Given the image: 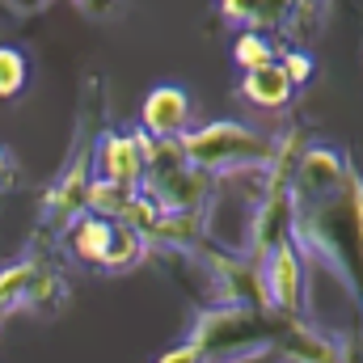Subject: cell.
Here are the masks:
<instances>
[{
	"label": "cell",
	"instance_id": "1",
	"mask_svg": "<svg viewBox=\"0 0 363 363\" xmlns=\"http://www.w3.org/2000/svg\"><path fill=\"white\" fill-rule=\"evenodd\" d=\"M110 127V114H106V77H85L81 85V101H77V131H72V144H68V157L60 165L55 182L47 186L43 203H38V220H34V237H30V250L26 258L43 262V250H51L68 224L77 216H85V190L93 182V148L101 140V131Z\"/></svg>",
	"mask_w": 363,
	"mask_h": 363
},
{
	"label": "cell",
	"instance_id": "2",
	"mask_svg": "<svg viewBox=\"0 0 363 363\" xmlns=\"http://www.w3.org/2000/svg\"><path fill=\"white\" fill-rule=\"evenodd\" d=\"M279 317H262L245 304H203L190 321L186 347L203 363H258L271 359Z\"/></svg>",
	"mask_w": 363,
	"mask_h": 363
},
{
	"label": "cell",
	"instance_id": "3",
	"mask_svg": "<svg viewBox=\"0 0 363 363\" xmlns=\"http://www.w3.org/2000/svg\"><path fill=\"white\" fill-rule=\"evenodd\" d=\"M182 157L207 174V178H228V174H250V169H267L274 152V135L271 131H258L250 123H237V118H216V123H203V127H190L178 140Z\"/></svg>",
	"mask_w": 363,
	"mask_h": 363
},
{
	"label": "cell",
	"instance_id": "4",
	"mask_svg": "<svg viewBox=\"0 0 363 363\" xmlns=\"http://www.w3.org/2000/svg\"><path fill=\"white\" fill-rule=\"evenodd\" d=\"M308 258L300 254L296 241H283L271 250L258 274H262V291H267V308L279 321H308Z\"/></svg>",
	"mask_w": 363,
	"mask_h": 363
},
{
	"label": "cell",
	"instance_id": "5",
	"mask_svg": "<svg viewBox=\"0 0 363 363\" xmlns=\"http://www.w3.org/2000/svg\"><path fill=\"white\" fill-rule=\"evenodd\" d=\"M347 169H351V157L342 148H334V144H308L300 152L296 169H291V182H287L296 207H313V203L330 199L342 186Z\"/></svg>",
	"mask_w": 363,
	"mask_h": 363
},
{
	"label": "cell",
	"instance_id": "6",
	"mask_svg": "<svg viewBox=\"0 0 363 363\" xmlns=\"http://www.w3.org/2000/svg\"><path fill=\"white\" fill-rule=\"evenodd\" d=\"M144 157H148V135L140 127H127V131L106 127L101 140H97V148H93V178L140 190V182H144Z\"/></svg>",
	"mask_w": 363,
	"mask_h": 363
},
{
	"label": "cell",
	"instance_id": "7",
	"mask_svg": "<svg viewBox=\"0 0 363 363\" xmlns=\"http://www.w3.org/2000/svg\"><path fill=\"white\" fill-rule=\"evenodd\" d=\"M274 363H342V334L317 330L308 321H279L271 342Z\"/></svg>",
	"mask_w": 363,
	"mask_h": 363
},
{
	"label": "cell",
	"instance_id": "8",
	"mask_svg": "<svg viewBox=\"0 0 363 363\" xmlns=\"http://www.w3.org/2000/svg\"><path fill=\"white\" fill-rule=\"evenodd\" d=\"M190 93L182 85H157L140 106V131L148 140H182L190 131Z\"/></svg>",
	"mask_w": 363,
	"mask_h": 363
},
{
	"label": "cell",
	"instance_id": "9",
	"mask_svg": "<svg viewBox=\"0 0 363 363\" xmlns=\"http://www.w3.org/2000/svg\"><path fill=\"white\" fill-rule=\"evenodd\" d=\"M203 237H207L203 211H161V220L144 241H148V254H190Z\"/></svg>",
	"mask_w": 363,
	"mask_h": 363
},
{
	"label": "cell",
	"instance_id": "10",
	"mask_svg": "<svg viewBox=\"0 0 363 363\" xmlns=\"http://www.w3.org/2000/svg\"><path fill=\"white\" fill-rule=\"evenodd\" d=\"M287 13H291V0H220V17L254 34H274V30L283 34Z\"/></svg>",
	"mask_w": 363,
	"mask_h": 363
},
{
	"label": "cell",
	"instance_id": "11",
	"mask_svg": "<svg viewBox=\"0 0 363 363\" xmlns=\"http://www.w3.org/2000/svg\"><path fill=\"white\" fill-rule=\"evenodd\" d=\"M237 93H241L250 106H258V110H287L291 97H296L291 81H287V72L279 68V60L267 64V68H258V72H245L241 85H237Z\"/></svg>",
	"mask_w": 363,
	"mask_h": 363
},
{
	"label": "cell",
	"instance_id": "12",
	"mask_svg": "<svg viewBox=\"0 0 363 363\" xmlns=\"http://www.w3.org/2000/svg\"><path fill=\"white\" fill-rule=\"evenodd\" d=\"M140 262H148V241H144L140 233H131L127 224L110 220V233H106L97 271L101 274H123V271H135Z\"/></svg>",
	"mask_w": 363,
	"mask_h": 363
},
{
	"label": "cell",
	"instance_id": "13",
	"mask_svg": "<svg viewBox=\"0 0 363 363\" xmlns=\"http://www.w3.org/2000/svg\"><path fill=\"white\" fill-rule=\"evenodd\" d=\"M64 304H68V279L55 271V267L38 262L34 274H30L26 296H21V308H30V313H38V317H55Z\"/></svg>",
	"mask_w": 363,
	"mask_h": 363
},
{
	"label": "cell",
	"instance_id": "14",
	"mask_svg": "<svg viewBox=\"0 0 363 363\" xmlns=\"http://www.w3.org/2000/svg\"><path fill=\"white\" fill-rule=\"evenodd\" d=\"M106 233H110V220H97V216H77L60 241L72 250V258H77V262H85V267H93V271H97V258H101Z\"/></svg>",
	"mask_w": 363,
	"mask_h": 363
},
{
	"label": "cell",
	"instance_id": "15",
	"mask_svg": "<svg viewBox=\"0 0 363 363\" xmlns=\"http://www.w3.org/2000/svg\"><path fill=\"white\" fill-rule=\"evenodd\" d=\"M131 186H114V182L93 178L89 190H85V216H97V220H118L131 203Z\"/></svg>",
	"mask_w": 363,
	"mask_h": 363
},
{
	"label": "cell",
	"instance_id": "16",
	"mask_svg": "<svg viewBox=\"0 0 363 363\" xmlns=\"http://www.w3.org/2000/svg\"><path fill=\"white\" fill-rule=\"evenodd\" d=\"M274 60H279V47L271 43V34L241 30V34L233 38V64H237L241 72H258V68H267Z\"/></svg>",
	"mask_w": 363,
	"mask_h": 363
},
{
	"label": "cell",
	"instance_id": "17",
	"mask_svg": "<svg viewBox=\"0 0 363 363\" xmlns=\"http://www.w3.org/2000/svg\"><path fill=\"white\" fill-rule=\"evenodd\" d=\"M30 85V55L13 43H0V101L21 97Z\"/></svg>",
	"mask_w": 363,
	"mask_h": 363
},
{
	"label": "cell",
	"instance_id": "18",
	"mask_svg": "<svg viewBox=\"0 0 363 363\" xmlns=\"http://www.w3.org/2000/svg\"><path fill=\"white\" fill-rule=\"evenodd\" d=\"M34 267H38L34 258H17V262H4V267H0V317L13 313V308H21V296H26V287H30Z\"/></svg>",
	"mask_w": 363,
	"mask_h": 363
},
{
	"label": "cell",
	"instance_id": "19",
	"mask_svg": "<svg viewBox=\"0 0 363 363\" xmlns=\"http://www.w3.org/2000/svg\"><path fill=\"white\" fill-rule=\"evenodd\" d=\"M157 220H161V203H157L152 194H144V190H135V194H131V203H127V211L118 216V224H127V228H131V233H140V237H148Z\"/></svg>",
	"mask_w": 363,
	"mask_h": 363
},
{
	"label": "cell",
	"instance_id": "20",
	"mask_svg": "<svg viewBox=\"0 0 363 363\" xmlns=\"http://www.w3.org/2000/svg\"><path fill=\"white\" fill-rule=\"evenodd\" d=\"M279 68L287 72L291 89H304V85L313 81V55H308L304 47H287V51L279 55Z\"/></svg>",
	"mask_w": 363,
	"mask_h": 363
},
{
	"label": "cell",
	"instance_id": "21",
	"mask_svg": "<svg viewBox=\"0 0 363 363\" xmlns=\"http://www.w3.org/2000/svg\"><path fill=\"white\" fill-rule=\"evenodd\" d=\"M85 17H110L114 9H118V0H72Z\"/></svg>",
	"mask_w": 363,
	"mask_h": 363
},
{
	"label": "cell",
	"instance_id": "22",
	"mask_svg": "<svg viewBox=\"0 0 363 363\" xmlns=\"http://www.w3.org/2000/svg\"><path fill=\"white\" fill-rule=\"evenodd\" d=\"M157 363H203V359H199V355H194V351L182 342V347H169V351H165Z\"/></svg>",
	"mask_w": 363,
	"mask_h": 363
},
{
	"label": "cell",
	"instance_id": "23",
	"mask_svg": "<svg viewBox=\"0 0 363 363\" xmlns=\"http://www.w3.org/2000/svg\"><path fill=\"white\" fill-rule=\"evenodd\" d=\"M13 174H17V161H13V152H9V148H0V190L13 182Z\"/></svg>",
	"mask_w": 363,
	"mask_h": 363
},
{
	"label": "cell",
	"instance_id": "24",
	"mask_svg": "<svg viewBox=\"0 0 363 363\" xmlns=\"http://www.w3.org/2000/svg\"><path fill=\"white\" fill-rule=\"evenodd\" d=\"M43 4H47V0H9V9H13V13H21V17H30V13H38Z\"/></svg>",
	"mask_w": 363,
	"mask_h": 363
}]
</instances>
